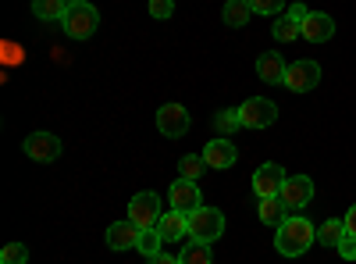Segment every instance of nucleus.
<instances>
[{"label":"nucleus","instance_id":"nucleus-9","mask_svg":"<svg viewBox=\"0 0 356 264\" xmlns=\"http://www.w3.org/2000/svg\"><path fill=\"white\" fill-rule=\"evenodd\" d=\"M278 196H282V203H285L289 211H300V208H307L310 196H314V183H310V175H289Z\"/></svg>","mask_w":356,"mask_h":264},{"label":"nucleus","instance_id":"nucleus-31","mask_svg":"<svg viewBox=\"0 0 356 264\" xmlns=\"http://www.w3.org/2000/svg\"><path fill=\"white\" fill-rule=\"evenodd\" d=\"M146 264H182V261H178V257H171V254H154V257H146Z\"/></svg>","mask_w":356,"mask_h":264},{"label":"nucleus","instance_id":"nucleus-27","mask_svg":"<svg viewBox=\"0 0 356 264\" xmlns=\"http://www.w3.org/2000/svg\"><path fill=\"white\" fill-rule=\"evenodd\" d=\"M253 15H278L285 8V0H250Z\"/></svg>","mask_w":356,"mask_h":264},{"label":"nucleus","instance_id":"nucleus-29","mask_svg":"<svg viewBox=\"0 0 356 264\" xmlns=\"http://www.w3.org/2000/svg\"><path fill=\"white\" fill-rule=\"evenodd\" d=\"M339 257H346V261H356V236H346V240L339 243Z\"/></svg>","mask_w":356,"mask_h":264},{"label":"nucleus","instance_id":"nucleus-4","mask_svg":"<svg viewBox=\"0 0 356 264\" xmlns=\"http://www.w3.org/2000/svg\"><path fill=\"white\" fill-rule=\"evenodd\" d=\"M239 122L243 129H267L278 122V104L267 97H250L246 104H239Z\"/></svg>","mask_w":356,"mask_h":264},{"label":"nucleus","instance_id":"nucleus-18","mask_svg":"<svg viewBox=\"0 0 356 264\" xmlns=\"http://www.w3.org/2000/svg\"><path fill=\"white\" fill-rule=\"evenodd\" d=\"M257 218L264 222V225H282L285 218H289V208L282 203V196H260V203H257Z\"/></svg>","mask_w":356,"mask_h":264},{"label":"nucleus","instance_id":"nucleus-17","mask_svg":"<svg viewBox=\"0 0 356 264\" xmlns=\"http://www.w3.org/2000/svg\"><path fill=\"white\" fill-rule=\"evenodd\" d=\"M161 236H164V243H178L182 236H189V215H182V211H168L164 218H161Z\"/></svg>","mask_w":356,"mask_h":264},{"label":"nucleus","instance_id":"nucleus-30","mask_svg":"<svg viewBox=\"0 0 356 264\" xmlns=\"http://www.w3.org/2000/svg\"><path fill=\"white\" fill-rule=\"evenodd\" d=\"M342 222H346V236H356V203L346 211V218H342Z\"/></svg>","mask_w":356,"mask_h":264},{"label":"nucleus","instance_id":"nucleus-7","mask_svg":"<svg viewBox=\"0 0 356 264\" xmlns=\"http://www.w3.org/2000/svg\"><path fill=\"white\" fill-rule=\"evenodd\" d=\"M317 82H321V65L317 61H292L282 86H289L292 93H307V90H314Z\"/></svg>","mask_w":356,"mask_h":264},{"label":"nucleus","instance_id":"nucleus-28","mask_svg":"<svg viewBox=\"0 0 356 264\" xmlns=\"http://www.w3.org/2000/svg\"><path fill=\"white\" fill-rule=\"evenodd\" d=\"M150 15L161 18V22L171 18V15H175V0H150Z\"/></svg>","mask_w":356,"mask_h":264},{"label":"nucleus","instance_id":"nucleus-22","mask_svg":"<svg viewBox=\"0 0 356 264\" xmlns=\"http://www.w3.org/2000/svg\"><path fill=\"white\" fill-rule=\"evenodd\" d=\"M178 261L182 264H211V243H196L189 240V247H182V254H178Z\"/></svg>","mask_w":356,"mask_h":264},{"label":"nucleus","instance_id":"nucleus-25","mask_svg":"<svg viewBox=\"0 0 356 264\" xmlns=\"http://www.w3.org/2000/svg\"><path fill=\"white\" fill-rule=\"evenodd\" d=\"M178 171H182V179H193V183H196L200 175L207 171V161H203V154H200V157H193V154H189V157H182V161H178Z\"/></svg>","mask_w":356,"mask_h":264},{"label":"nucleus","instance_id":"nucleus-6","mask_svg":"<svg viewBox=\"0 0 356 264\" xmlns=\"http://www.w3.org/2000/svg\"><path fill=\"white\" fill-rule=\"evenodd\" d=\"M22 150L29 161H40V164H50L61 157V139H57L54 132H29L25 143H22Z\"/></svg>","mask_w":356,"mask_h":264},{"label":"nucleus","instance_id":"nucleus-3","mask_svg":"<svg viewBox=\"0 0 356 264\" xmlns=\"http://www.w3.org/2000/svg\"><path fill=\"white\" fill-rule=\"evenodd\" d=\"M225 232V215L218 208H196L189 215V240L196 243H218Z\"/></svg>","mask_w":356,"mask_h":264},{"label":"nucleus","instance_id":"nucleus-8","mask_svg":"<svg viewBox=\"0 0 356 264\" xmlns=\"http://www.w3.org/2000/svg\"><path fill=\"white\" fill-rule=\"evenodd\" d=\"M285 168L282 164H275V161H267V164H260L257 171H253V193L257 196H278L282 193V186H285Z\"/></svg>","mask_w":356,"mask_h":264},{"label":"nucleus","instance_id":"nucleus-15","mask_svg":"<svg viewBox=\"0 0 356 264\" xmlns=\"http://www.w3.org/2000/svg\"><path fill=\"white\" fill-rule=\"evenodd\" d=\"M235 157H239V150H235V143L232 139H211L203 146V161H207V168H232L235 164Z\"/></svg>","mask_w":356,"mask_h":264},{"label":"nucleus","instance_id":"nucleus-21","mask_svg":"<svg viewBox=\"0 0 356 264\" xmlns=\"http://www.w3.org/2000/svg\"><path fill=\"white\" fill-rule=\"evenodd\" d=\"M250 15H253L250 0H228V4H225V22H228L232 29H243V25L250 22Z\"/></svg>","mask_w":356,"mask_h":264},{"label":"nucleus","instance_id":"nucleus-32","mask_svg":"<svg viewBox=\"0 0 356 264\" xmlns=\"http://www.w3.org/2000/svg\"><path fill=\"white\" fill-rule=\"evenodd\" d=\"M68 4H79V0H68Z\"/></svg>","mask_w":356,"mask_h":264},{"label":"nucleus","instance_id":"nucleus-20","mask_svg":"<svg viewBox=\"0 0 356 264\" xmlns=\"http://www.w3.org/2000/svg\"><path fill=\"white\" fill-rule=\"evenodd\" d=\"M317 240H321L324 247H335V250H339V243L346 240V222H342V218H328V222L317 228Z\"/></svg>","mask_w":356,"mask_h":264},{"label":"nucleus","instance_id":"nucleus-12","mask_svg":"<svg viewBox=\"0 0 356 264\" xmlns=\"http://www.w3.org/2000/svg\"><path fill=\"white\" fill-rule=\"evenodd\" d=\"M168 200H171V211H182V215H193L196 208H203L200 189H196L193 179H178V183H171Z\"/></svg>","mask_w":356,"mask_h":264},{"label":"nucleus","instance_id":"nucleus-1","mask_svg":"<svg viewBox=\"0 0 356 264\" xmlns=\"http://www.w3.org/2000/svg\"><path fill=\"white\" fill-rule=\"evenodd\" d=\"M314 240H317V228L310 225V218H285V222L278 225L275 247H278L282 257H303Z\"/></svg>","mask_w":356,"mask_h":264},{"label":"nucleus","instance_id":"nucleus-11","mask_svg":"<svg viewBox=\"0 0 356 264\" xmlns=\"http://www.w3.org/2000/svg\"><path fill=\"white\" fill-rule=\"evenodd\" d=\"M300 36L310 40V43H328L335 36V18L324 15V11H310L303 22H300Z\"/></svg>","mask_w":356,"mask_h":264},{"label":"nucleus","instance_id":"nucleus-16","mask_svg":"<svg viewBox=\"0 0 356 264\" xmlns=\"http://www.w3.org/2000/svg\"><path fill=\"white\" fill-rule=\"evenodd\" d=\"M285 72H289V65H285V57H282L278 50H267V54L257 57V75H260L267 86L285 82Z\"/></svg>","mask_w":356,"mask_h":264},{"label":"nucleus","instance_id":"nucleus-19","mask_svg":"<svg viewBox=\"0 0 356 264\" xmlns=\"http://www.w3.org/2000/svg\"><path fill=\"white\" fill-rule=\"evenodd\" d=\"M68 8H72L68 0H33V15L43 22H65Z\"/></svg>","mask_w":356,"mask_h":264},{"label":"nucleus","instance_id":"nucleus-23","mask_svg":"<svg viewBox=\"0 0 356 264\" xmlns=\"http://www.w3.org/2000/svg\"><path fill=\"white\" fill-rule=\"evenodd\" d=\"M161 247H164L161 228H143V236H139V254L154 257V254H161Z\"/></svg>","mask_w":356,"mask_h":264},{"label":"nucleus","instance_id":"nucleus-2","mask_svg":"<svg viewBox=\"0 0 356 264\" xmlns=\"http://www.w3.org/2000/svg\"><path fill=\"white\" fill-rule=\"evenodd\" d=\"M65 33H68V40H89L97 33V25H100V11L89 4V0H79V4H72L68 8V15H65Z\"/></svg>","mask_w":356,"mask_h":264},{"label":"nucleus","instance_id":"nucleus-26","mask_svg":"<svg viewBox=\"0 0 356 264\" xmlns=\"http://www.w3.org/2000/svg\"><path fill=\"white\" fill-rule=\"evenodd\" d=\"M29 261V247L25 243H8L0 250V264H25Z\"/></svg>","mask_w":356,"mask_h":264},{"label":"nucleus","instance_id":"nucleus-5","mask_svg":"<svg viewBox=\"0 0 356 264\" xmlns=\"http://www.w3.org/2000/svg\"><path fill=\"white\" fill-rule=\"evenodd\" d=\"M129 222H136L139 228H157L161 225V196L157 193H136L129 200Z\"/></svg>","mask_w":356,"mask_h":264},{"label":"nucleus","instance_id":"nucleus-10","mask_svg":"<svg viewBox=\"0 0 356 264\" xmlns=\"http://www.w3.org/2000/svg\"><path fill=\"white\" fill-rule=\"evenodd\" d=\"M157 129L168 136V139H178L189 132V111L182 104H164L157 111Z\"/></svg>","mask_w":356,"mask_h":264},{"label":"nucleus","instance_id":"nucleus-13","mask_svg":"<svg viewBox=\"0 0 356 264\" xmlns=\"http://www.w3.org/2000/svg\"><path fill=\"white\" fill-rule=\"evenodd\" d=\"M307 15H310V11H307L303 4H289V11H285V15H278V22L271 25L275 40H278V43H292V40H300V22H303Z\"/></svg>","mask_w":356,"mask_h":264},{"label":"nucleus","instance_id":"nucleus-14","mask_svg":"<svg viewBox=\"0 0 356 264\" xmlns=\"http://www.w3.org/2000/svg\"><path fill=\"white\" fill-rule=\"evenodd\" d=\"M139 236H143V228L129 218L107 225V247L111 250H139Z\"/></svg>","mask_w":356,"mask_h":264},{"label":"nucleus","instance_id":"nucleus-24","mask_svg":"<svg viewBox=\"0 0 356 264\" xmlns=\"http://www.w3.org/2000/svg\"><path fill=\"white\" fill-rule=\"evenodd\" d=\"M214 125H218V132H235V129H243V122H239V107L218 111V114H214Z\"/></svg>","mask_w":356,"mask_h":264}]
</instances>
